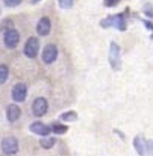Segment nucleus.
Masks as SVG:
<instances>
[{
    "label": "nucleus",
    "mask_w": 153,
    "mask_h": 156,
    "mask_svg": "<svg viewBox=\"0 0 153 156\" xmlns=\"http://www.w3.org/2000/svg\"><path fill=\"white\" fill-rule=\"evenodd\" d=\"M102 27H115L118 30H124L126 29V20H124V15L123 14H117V15H111L108 18H105L102 23H100Z\"/></svg>",
    "instance_id": "nucleus-1"
},
{
    "label": "nucleus",
    "mask_w": 153,
    "mask_h": 156,
    "mask_svg": "<svg viewBox=\"0 0 153 156\" xmlns=\"http://www.w3.org/2000/svg\"><path fill=\"white\" fill-rule=\"evenodd\" d=\"M18 41H20V34H18L17 29L9 27V29L5 30V34H3V43H5V46L8 49H15L17 44H18Z\"/></svg>",
    "instance_id": "nucleus-2"
},
{
    "label": "nucleus",
    "mask_w": 153,
    "mask_h": 156,
    "mask_svg": "<svg viewBox=\"0 0 153 156\" xmlns=\"http://www.w3.org/2000/svg\"><path fill=\"white\" fill-rule=\"evenodd\" d=\"M109 64L114 70L121 68V59H120V47L117 43H111L109 46Z\"/></svg>",
    "instance_id": "nucleus-3"
},
{
    "label": "nucleus",
    "mask_w": 153,
    "mask_h": 156,
    "mask_svg": "<svg viewBox=\"0 0 153 156\" xmlns=\"http://www.w3.org/2000/svg\"><path fill=\"white\" fill-rule=\"evenodd\" d=\"M2 152L5 155H15L18 152V141L14 136H6L2 141Z\"/></svg>",
    "instance_id": "nucleus-4"
},
{
    "label": "nucleus",
    "mask_w": 153,
    "mask_h": 156,
    "mask_svg": "<svg viewBox=\"0 0 153 156\" xmlns=\"http://www.w3.org/2000/svg\"><path fill=\"white\" fill-rule=\"evenodd\" d=\"M23 52H24V55H26L27 58H35V56L38 55V52H40V41H38V38L30 37V38L26 41Z\"/></svg>",
    "instance_id": "nucleus-5"
},
{
    "label": "nucleus",
    "mask_w": 153,
    "mask_h": 156,
    "mask_svg": "<svg viewBox=\"0 0 153 156\" xmlns=\"http://www.w3.org/2000/svg\"><path fill=\"white\" fill-rule=\"evenodd\" d=\"M47 111H49V102H47V99L38 97V99L34 100V103H32V112L37 117H43Z\"/></svg>",
    "instance_id": "nucleus-6"
},
{
    "label": "nucleus",
    "mask_w": 153,
    "mask_h": 156,
    "mask_svg": "<svg viewBox=\"0 0 153 156\" xmlns=\"http://www.w3.org/2000/svg\"><path fill=\"white\" fill-rule=\"evenodd\" d=\"M43 62L44 64H53L58 58V47L55 44H47L43 49Z\"/></svg>",
    "instance_id": "nucleus-7"
},
{
    "label": "nucleus",
    "mask_w": 153,
    "mask_h": 156,
    "mask_svg": "<svg viewBox=\"0 0 153 156\" xmlns=\"http://www.w3.org/2000/svg\"><path fill=\"white\" fill-rule=\"evenodd\" d=\"M27 97V87L24 83H15L12 88V99L18 103L24 102Z\"/></svg>",
    "instance_id": "nucleus-8"
},
{
    "label": "nucleus",
    "mask_w": 153,
    "mask_h": 156,
    "mask_svg": "<svg viewBox=\"0 0 153 156\" xmlns=\"http://www.w3.org/2000/svg\"><path fill=\"white\" fill-rule=\"evenodd\" d=\"M50 29H52V23H50V18L49 17H43L38 21V24H37V32L41 37H47L50 34Z\"/></svg>",
    "instance_id": "nucleus-9"
},
{
    "label": "nucleus",
    "mask_w": 153,
    "mask_h": 156,
    "mask_svg": "<svg viewBox=\"0 0 153 156\" xmlns=\"http://www.w3.org/2000/svg\"><path fill=\"white\" fill-rule=\"evenodd\" d=\"M30 130L37 135H41V136H47L50 133V126L41 123V121H35L30 124Z\"/></svg>",
    "instance_id": "nucleus-10"
},
{
    "label": "nucleus",
    "mask_w": 153,
    "mask_h": 156,
    "mask_svg": "<svg viewBox=\"0 0 153 156\" xmlns=\"http://www.w3.org/2000/svg\"><path fill=\"white\" fill-rule=\"evenodd\" d=\"M6 114H8V120H9L11 123H14V121H17V120L20 118V115H21V109L18 108V105H9Z\"/></svg>",
    "instance_id": "nucleus-11"
},
{
    "label": "nucleus",
    "mask_w": 153,
    "mask_h": 156,
    "mask_svg": "<svg viewBox=\"0 0 153 156\" xmlns=\"http://www.w3.org/2000/svg\"><path fill=\"white\" fill-rule=\"evenodd\" d=\"M9 77V68L5 64H0V83H5Z\"/></svg>",
    "instance_id": "nucleus-12"
},
{
    "label": "nucleus",
    "mask_w": 153,
    "mask_h": 156,
    "mask_svg": "<svg viewBox=\"0 0 153 156\" xmlns=\"http://www.w3.org/2000/svg\"><path fill=\"white\" fill-rule=\"evenodd\" d=\"M135 149H137V152H138L140 155H146L144 140H143V138H140V136H137V138H135Z\"/></svg>",
    "instance_id": "nucleus-13"
},
{
    "label": "nucleus",
    "mask_w": 153,
    "mask_h": 156,
    "mask_svg": "<svg viewBox=\"0 0 153 156\" xmlns=\"http://www.w3.org/2000/svg\"><path fill=\"white\" fill-rule=\"evenodd\" d=\"M68 130V127L67 126H64V124H59V123H55V124H52L50 127V132H55V133H65Z\"/></svg>",
    "instance_id": "nucleus-14"
},
{
    "label": "nucleus",
    "mask_w": 153,
    "mask_h": 156,
    "mask_svg": "<svg viewBox=\"0 0 153 156\" xmlns=\"http://www.w3.org/2000/svg\"><path fill=\"white\" fill-rule=\"evenodd\" d=\"M76 117H77V114H76L74 111H70V112H64V114L61 115V120H62V121H74Z\"/></svg>",
    "instance_id": "nucleus-15"
},
{
    "label": "nucleus",
    "mask_w": 153,
    "mask_h": 156,
    "mask_svg": "<svg viewBox=\"0 0 153 156\" xmlns=\"http://www.w3.org/2000/svg\"><path fill=\"white\" fill-rule=\"evenodd\" d=\"M55 146V138H43L41 140V147L43 149H52Z\"/></svg>",
    "instance_id": "nucleus-16"
},
{
    "label": "nucleus",
    "mask_w": 153,
    "mask_h": 156,
    "mask_svg": "<svg viewBox=\"0 0 153 156\" xmlns=\"http://www.w3.org/2000/svg\"><path fill=\"white\" fill-rule=\"evenodd\" d=\"M58 2H59V6L64 9H68L73 6V0H58Z\"/></svg>",
    "instance_id": "nucleus-17"
},
{
    "label": "nucleus",
    "mask_w": 153,
    "mask_h": 156,
    "mask_svg": "<svg viewBox=\"0 0 153 156\" xmlns=\"http://www.w3.org/2000/svg\"><path fill=\"white\" fill-rule=\"evenodd\" d=\"M3 2L8 8H14V6H18L21 3V0H3Z\"/></svg>",
    "instance_id": "nucleus-18"
},
{
    "label": "nucleus",
    "mask_w": 153,
    "mask_h": 156,
    "mask_svg": "<svg viewBox=\"0 0 153 156\" xmlns=\"http://www.w3.org/2000/svg\"><path fill=\"white\" fill-rule=\"evenodd\" d=\"M103 3H105V6H115L117 3H120V0H103Z\"/></svg>",
    "instance_id": "nucleus-19"
},
{
    "label": "nucleus",
    "mask_w": 153,
    "mask_h": 156,
    "mask_svg": "<svg viewBox=\"0 0 153 156\" xmlns=\"http://www.w3.org/2000/svg\"><path fill=\"white\" fill-rule=\"evenodd\" d=\"M37 2H38V0H32V3H37Z\"/></svg>",
    "instance_id": "nucleus-20"
}]
</instances>
